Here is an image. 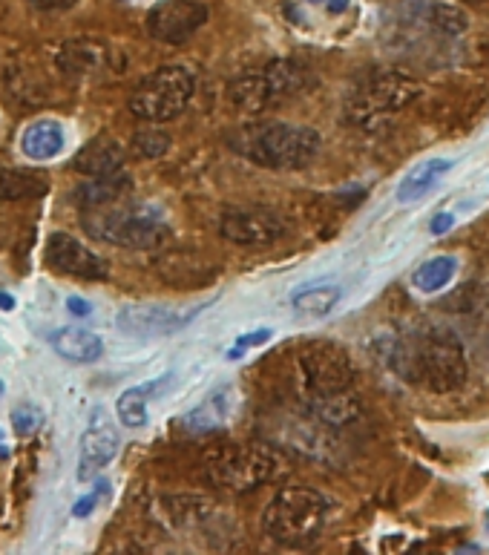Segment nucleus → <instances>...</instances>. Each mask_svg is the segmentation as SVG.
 Here are the masks:
<instances>
[{
	"instance_id": "obj_6",
	"label": "nucleus",
	"mask_w": 489,
	"mask_h": 555,
	"mask_svg": "<svg viewBox=\"0 0 489 555\" xmlns=\"http://www.w3.org/2000/svg\"><path fill=\"white\" fill-rule=\"evenodd\" d=\"M193 93H196V72L185 64H167L150 72L133 90L130 113L150 124L173 121L185 113Z\"/></svg>"
},
{
	"instance_id": "obj_35",
	"label": "nucleus",
	"mask_w": 489,
	"mask_h": 555,
	"mask_svg": "<svg viewBox=\"0 0 489 555\" xmlns=\"http://www.w3.org/2000/svg\"><path fill=\"white\" fill-rule=\"evenodd\" d=\"M3 392H6V386H3V380H0V397H3Z\"/></svg>"
},
{
	"instance_id": "obj_28",
	"label": "nucleus",
	"mask_w": 489,
	"mask_h": 555,
	"mask_svg": "<svg viewBox=\"0 0 489 555\" xmlns=\"http://www.w3.org/2000/svg\"><path fill=\"white\" fill-rule=\"evenodd\" d=\"M110 498V481H95V486L84 495V498H78L75 501V507H72V515L75 518H87V515H93L95 509L101 501H107Z\"/></svg>"
},
{
	"instance_id": "obj_32",
	"label": "nucleus",
	"mask_w": 489,
	"mask_h": 555,
	"mask_svg": "<svg viewBox=\"0 0 489 555\" xmlns=\"http://www.w3.org/2000/svg\"><path fill=\"white\" fill-rule=\"evenodd\" d=\"M452 225H455V216H452V213H438V216L432 219L429 231L435 233V236H443L446 231H452Z\"/></svg>"
},
{
	"instance_id": "obj_5",
	"label": "nucleus",
	"mask_w": 489,
	"mask_h": 555,
	"mask_svg": "<svg viewBox=\"0 0 489 555\" xmlns=\"http://www.w3.org/2000/svg\"><path fill=\"white\" fill-rule=\"evenodd\" d=\"M202 463L210 484L233 492L257 489L282 472V455L268 443H222Z\"/></svg>"
},
{
	"instance_id": "obj_8",
	"label": "nucleus",
	"mask_w": 489,
	"mask_h": 555,
	"mask_svg": "<svg viewBox=\"0 0 489 555\" xmlns=\"http://www.w3.org/2000/svg\"><path fill=\"white\" fill-rule=\"evenodd\" d=\"M305 84V70L300 64L280 58L265 64L259 72L242 75L231 84V101L245 113H265L297 95Z\"/></svg>"
},
{
	"instance_id": "obj_1",
	"label": "nucleus",
	"mask_w": 489,
	"mask_h": 555,
	"mask_svg": "<svg viewBox=\"0 0 489 555\" xmlns=\"http://www.w3.org/2000/svg\"><path fill=\"white\" fill-rule=\"evenodd\" d=\"M389 371L423 392L449 394L466 383V351L461 337L446 325H418L400 331L383 346Z\"/></svg>"
},
{
	"instance_id": "obj_22",
	"label": "nucleus",
	"mask_w": 489,
	"mask_h": 555,
	"mask_svg": "<svg viewBox=\"0 0 489 555\" xmlns=\"http://www.w3.org/2000/svg\"><path fill=\"white\" fill-rule=\"evenodd\" d=\"M47 179L35 170L0 164V202H29L47 193Z\"/></svg>"
},
{
	"instance_id": "obj_15",
	"label": "nucleus",
	"mask_w": 489,
	"mask_h": 555,
	"mask_svg": "<svg viewBox=\"0 0 489 555\" xmlns=\"http://www.w3.org/2000/svg\"><path fill=\"white\" fill-rule=\"evenodd\" d=\"M116 55L110 44L104 41H95V38H75L67 41L64 47L58 49V70L70 78H98L113 67Z\"/></svg>"
},
{
	"instance_id": "obj_33",
	"label": "nucleus",
	"mask_w": 489,
	"mask_h": 555,
	"mask_svg": "<svg viewBox=\"0 0 489 555\" xmlns=\"http://www.w3.org/2000/svg\"><path fill=\"white\" fill-rule=\"evenodd\" d=\"M67 311H70L72 317H81V320H84V317L93 314V305L87 300H81V297H70V300H67Z\"/></svg>"
},
{
	"instance_id": "obj_4",
	"label": "nucleus",
	"mask_w": 489,
	"mask_h": 555,
	"mask_svg": "<svg viewBox=\"0 0 489 555\" xmlns=\"http://www.w3.org/2000/svg\"><path fill=\"white\" fill-rule=\"evenodd\" d=\"M328 515H331V501L323 492L308 486H285L271 498L262 527L265 535L280 547L303 550L320 541V535L326 532Z\"/></svg>"
},
{
	"instance_id": "obj_7",
	"label": "nucleus",
	"mask_w": 489,
	"mask_h": 555,
	"mask_svg": "<svg viewBox=\"0 0 489 555\" xmlns=\"http://www.w3.org/2000/svg\"><path fill=\"white\" fill-rule=\"evenodd\" d=\"M418 93V84L400 72H369L346 95V113L351 121L374 127L377 121L395 116L397 110L415 101Z\"/></svg>"
},
{
	"instance_id": "obj_37",
	"label": "nucleus",
	"mask_w": 489,
	"mask_h": 555,
	"mask_svg": "<svg viewBox=\"0 0 489 555\" xmlns=\"http://www.w3.org/2000/svg\"><path fill=\"white\" fill-rule=\"evenodd\" d=\"M475 3H487V0H475Z\"/></svg>"
},
{
	"instance_id": "obj_21",
	"label": "nucleus",
	"mask_w": 489,
	"mask_h": 555,
	"mask_svg": "<svg viewBox=\"0 0 489 555\" xmlns=\"http://www.w3.org/2000/svg\"><path fill=\"white\" fill-rule=\"evenodd\" d=\"M343 297V288L340 285H331V282H317V285H305L300 291L291 294V308L308 317V320H320L328 317Z\"/></svg>"
},
{
	"instance_id": "obj_26",
	"label": "nucleus",
	"mask_w": 489,
	"mask_h": 555,
	"mask_svg": "<svg viewBox=\"0 0 489 555\" xmlns=\"http://www.w3.org/2000/svg\"><path fill=\"white\" fill-rule=\"evenodd\" d=\"M133 147H136V153H139L141 159H159V156H164L170 150V136L164 130H156V127L139 130L133 136Z\"/></svg>"
},
{
	"instance_id": "obj_17",
	"label": "nucleus",
	"mask_w": 489,
	"mask_h": 555,
	"mask_svg": "<svg viewBox=\"0 0 489 555\" xmlns=\"http://www.w3.org/2000/svg\"><path fill=\"white\" fill-rule=\"evenodd\" d=\"M236 406H239L236 389H233V386H222V389L208 394V397L185 417L187 429H190V432H216V429L228 426L233 417H236Z\"/></svg>"
},
{
	"instance_id": "obj_12",
	"label": "nucleus",
	"mask_w": 489,
	"mask_h": 555,
	"mask_svg": "<svg viewBox=\"0 0 489 555\" xmlns=\"http://www.w3.org/2000/svg\"><path fill=\"white\" fill-rule=\"evenodd\" d=\"M199 311L202 308L176 311V308H164V305H153V302H133L118 311L116 323L121 334L136 337V340H150V337H170V334L182 331Z\"/></svg>"
},
{
	"instance_id": "obj_19",
	"label": "nucleus",
	"mask_w": 489,
	"mask_h": 555,
	"mask_svg": "<svg viewBox=\"0 0 489 555\" xmlns=\"http://www.w3.org/2000/svg\"><path fill=\"white\" fill-rule=\"evenodd\" d=\"M455 170L452 159H426V162L415 164L395 190V199L400 205H415L426 193H432L435 187L441 185L443 176H449Z\"/></svg>"
},
{
	"instance_id": "obj_36",
	"label": "nucleus",
	"mask_w": 489,
	"mask_h": 555,
	"mask_svg": "<svg viewBox=\"0 0 489 555\" xmlns=\"http://www.w3.org/2000/svg\"><path fill=\"white\" fill-rule=\"evenodd\" d=\"M487 530H489V512H487Z\"/></svg>"
},
{
	"instance_id": "obj_16",
	"label": "nucleus",
	"mask_w": 489,
	"mask_h": 555,
	"mask_svg": "<svg viewBox=\"0 0 489 555\" xmlns=\"http://www.w3.org/2000/svg\"><path fill=\"white\" fill-rule=\"evenodd\" d=\"M64 147H67V130L55 118L32 121L21 133V150L32 162H52L64 153Z\"/></svg>"
},
{
	"instance_id": "obj_27",
	"label": "nucleus",
	"mask_w": 489,
	"mask_h": 555,
	"mask_svg": "<svg viewBox=\"0 0 489 555\" xmlns=\"http://www.w3.org/2000/svg\"><path fill=\"white\" fill-rule=\"evenodd\" d=\"M44 423V412L35 406V403H24V406H15L12 409V426L21 438H29L38 432V426Z\"/></svg>"
},
{
	"instance_id": "obj_31",
	"label": "nucleus",
	"mask_w": 489,
	"mask_h": 555,
	"mask_svg": "<svg viewBox=\"0 0 489 555\" xmlns=\"http://www.w3.org/2000/svg\"><path fill=\"white\" fill-rule=\"evenodd\" d=\"M308 3H314V6H323L328 15H346L351 6V0H308Z\"/></svg>"
},
{
	"instance_id": "obj_23",
	"label": "nucleus",
	"mask_w": 489,
	"mask_h": 555,
	"mask_svg": "<svg viewBox=\"0 0 489 555\" xmlns=\"http://www.w3.org/2000/svg\"><path fill=\"white\" fill-rule=\"evenodd\" d=\"M164 386V380H147L141 386H130L127 392L118 397L116 415L118 420L127 426V429H141L147 423V412H150V400L159 394V389Z\"/></svg>"
},
{
	"instance_id": "obj_25",
	"label": "nucleus",
	"mask_w": 489,
	"mask_h": 555,
	"mask_svg": "<svg viewBox=\"0 0 489 555\" xmlns=\"http://www.w3.org/2000/svg\"><path fill=\"white\" fill-rule=\"evenodd\" d=\"M127 190H130V179L121 170V173H113V176H98V179H93L90 185H84L75 193V199L84 208H98V205H110L116 199H124Z\"/></svg>"
},
{
	"instance_id": "obj_24",
	"label": "nucleus",
	"mask_w": 489,
	"mask_h": 555,
	"mask_svg": "<svg viewBox=\"0 0 489 555\" xmlns=\"http://www.w3.org/2000/svg\"><path fill=\"white\" fill-rule=\"evenodd\" d=\"M455 274H458V256H432V259H426L423 265L415 268L412 285L418 288L420 294H438L446 285H452Z\"/></svg>"
},
{
	"instance_id": "obj_14",
	"label": "nucleus",
	"mask_w": 489,
	"mask_h": 555,
	"mask_svg": "<svg viewBox=\"0 0 489 555\" xmlns=\"http://www.w3.org/2000/svg\"><path fill=\"white\" fill-rule=\"evenodd\" d=\"M47 265L58 274H67L75 279H104L107 277V262L87 248L81 239L72 233L55 231L47 239Z\"/></svg>"
},
{
	"instance_id": "obj_34",
	"label": "nucleus",
	"mask_w": 489,
	"mask_h": 555,
	"mask_svg": "<svg viewBox=\"0 0 489 555\" xmlns=\"http://www.w3.org/2000/svg\"><path fill=\"white\" fill-rule=\"evenodd\" d=\"M0 308H3V311H12V308H15L12 294H3V291H0Z\"/></svg>"
},
{
	"instance_id": "obj_2",
	"label": "nucleus",
	"mask_w": 489,
	"mask_h": 555,
	"mask_svg": "<svg viewBox=\"0 0 489 555\" xmlns=\"http://www.w3.org/2000/svg\"><path fill=\"white\" fill-rule=\"evenodd\" d=\"M231 147L265 170H300L320 156L323 139L317 130L291 121H254L231 136Z\"/></svg>"
},
{
	"instance_id": "obj_3",
	"label": "nucleus",
	"mask_w": 489,
	"mask_h": 555,
	"mask_svg": "<svg viewBox=\"0 0 489 555\" xmlns=\"http://www.w3.org/2000/svg\"><path fill=\"white\" fill-rule=\"evenodd\" d=\"M81 222L95 239L116 245V248H130V251H153L164 245V239L170 236L164 210L150 202L133 205V202L116 199L110 205L84 208Z\"/></svg>"
},
{
	"instance_id": "obj_30",
	"label": "nucleus",
	"mask_w": 489,
	"mask_h": 555,
	"mask_svg": "<svg viewBox=\"0 0 489 555\" xmlns=\"http://www.w3.org/2000/svg\"><path fill=\"white\" fill-rule=\"evenodd\" d=\"M26 3L41 9V12H64V9L75 6V0H26Z\"/></svg>"
},
{
	"instance_id": "obj_11",
	"label": "nucleus",
	"mask_w": 489,
	"mask_h": 555,
	"mask_svg": "<svg viewBox=\"0 0 489 555\" xmlns=\"http://www.w3.org/2000/svg\"><path fill=\"white\" fill-rule=\"evenodd\" d=\"M208 24V6L199 0H162L147 12V32L162 44H185Z\"/></svg>"
},
{
	"instance_id": "obj_29",
	"label": "nucleus",
	"mask_w": 489,
	"mask_h": 555,
	"mask_svg": "<svg viewBox=\"0 0 489 555\" xmlns=\"http://www.w3.org/2000/svg\"><path fill=\"white\" fill-rule=\"evenodd\" d=\"M271 337H274V331H271V328H257V331H248V334L236 337V343H233V348L228 351V360H239L248 348L265 346Z\"/></svg>"
},
{
	"instance_id": "obj_10",
	"label": "nucleus",
	"mask_w": 489,
	"mask_h": 555,
	"mask_svg": "<svg viewBox=\"0 0 489 555\" xmlns=\"http://www.w3.org/2000/svg\"><path fill=\"white\" fill-rule=\"evenodd\" d=\"M219 233L239 248H265L288 233V222L271 208H231L219 222Z\"/></svg>"
},
{
	"instance_id": "obj_13",
	"label": "nucleus",
	"mask_w": 489,
	"mask_h": 555,
	"mask_svg": "<svg viewBox=\"0 0 489 555\" xmlns=\"http://www.w3.org/2000/svg\"><path fill=\"white\" fill-rule=\"evenodd\" d=\"M121 438H118L116 423L104 415V409H95L93 420L87 426V432L81 435V452H78V481L90 484L95 481L98 472H104L110 463L116 461Z\"/></svg>"
},
{
	"instance_id": "obj_18",
	"label": "nucleus",
	"mask_w": 489,
	"mask_h": 555,
	"mask_svg": "<svg viewBox=\"0 0 489 555\" xmlns=\"http://www.w3.org/2000/svg\"><path fill=\"white\" fill-rule=\"evenodd\" d=\"M49 346L55 348L58 357L78 363V366H90L95 360H101V354H104V340L93 331H87V328H78V325H67V328L52 331Z\"/></svg>"
},
{
	"instance_id": "obj_20",
	"label": "nucleus",
	"mask_w": 489,
	"mask_h": 555,
	"mask_svg": "<svg viewBox=\"0 0 489 555\" xmlns=\"http://www.w3.org/2000/svg\"><path fill=\"white\" fill-rule=\"evenodd\" d=\"M72 167L90 179H98V176H113V173H121L124 170V150L121 144L107 136L90 141L75 159H72Z\"/></svg>"
},
{
	"instance_id": "obj_9",
	"label": "nucleus",
	"mask_w": 489,
	"mask_h": 555,
	"mask_svg": "<svg viewBox=\"0 0 489 555\" xmlns=\"http://www.w3.org/2000/svg\"><path fill=\"white\" fill-rule=\"evenodd\" d=\"M297 371L308 400L351 392V383H354V363L349 351L328 340L308 343L297 357Z\"/></svg>"
}]
</instances>
